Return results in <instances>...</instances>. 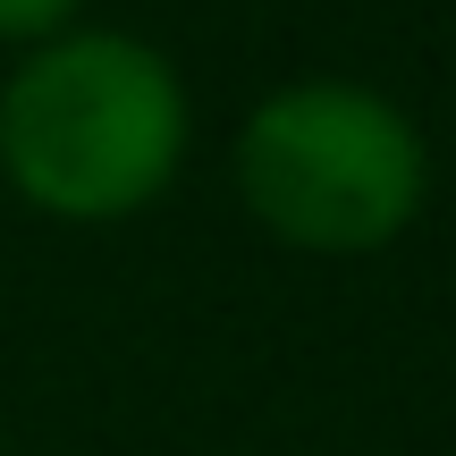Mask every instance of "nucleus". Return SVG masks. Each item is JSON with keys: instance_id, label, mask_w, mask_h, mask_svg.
<instances>
[{"instance_id": "1", "label": "nucleus", "mask_w": 456, "mask_h": 456, "mask_svg": "<svg viewBox=\"0 0 456 456\" xmlns=\"http://www.w3.org/2000/svg\"><path fill=\"white\" fill-rule=\"evenodd\" d=\"M186 77L169 51L118 26H68L0 85V178L68 228L135 220L186 169Z\"/></svg>"}, {"instance_id": "2", "label": "nucleus", "mask_w": 456, "mask_h": 456, "mask_svg": "<svg viewBox=\"0 0 456 456\" xmlns=\"http://www.w3.org/2000/svg\"><path fill=\"white\" fill-rule=\"evenodd\" d=\"M237 195L296 254H380L431 195V152L406 102L346 77L279 85L237 127Z\"/></svg>"}, {"instance_id": "3", "label": "nucleus", "mask_w": 456, "mask_h": 456, "mask_svg": "<svg viewBox=\"0 0 456 456\" xmlns=\"http://www.w3.org/2000/svg\"><path fill=\"white\" fill-rule=\"evenodd\" d=\"M77 9L85 0H0V43L34 51V43H51V34L77 26Z\"/></svg>"}]
</instances>
